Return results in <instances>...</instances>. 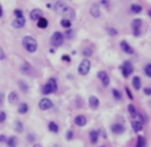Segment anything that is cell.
<instances>
[{
  "label": "cell",
  "mask_w": 151,
  "mask_h": 147,
  "mask_svg": "<svg viewBox=\"0 0 151 147\" xmlns=\"http://www.w3.org/2000/svg\"><path fill=\"white\" fill-rule=\"evenodd\" d=\"M82 55L85 56L86 58H88V57H90V56L93 55V49H92V48H85V49L82 51Z\"/></svg>",
  "instance_id": "obj_33"
},
{
  "label": "cell",
  "mask_w": 151,
  "mask_h": 147,
  "mask_svg": "<svg viewBox=\"0 0 151 147\" xmlns=\"http://www.w3.org/2000/svg\"><path fill=\"white\" fill-rule=\"evenodd\" d=\"M74 123L77 125L78 127H84L88 123V119H86V117L85 115H77L74 118Z\"/></svg>",
  "instance_id": "obj_14"
},
{
  "label": "cell",
  "mask_w": 151,
  "mask_h": 147,
  "mask_svg": "<svg viewBox=\"0 0 151 147\" xmlns=\"http://www.w3.org/2000/svg\"><path fill=\"white\" fill-rule=\"evenodd\" d=\"M89 106L92 107V109H97V107L100 106V99L97 98L96 96L89 97Z\"/></svg>",
  "instance_id": "obj_18"
},
{
  "label": "cell",
  "mask_w": 151,
  "mask_h": 147,
  "mask_svg": "<svg viewBox=\"0 0 151 147\" xmlns=\"http://www.w3.org/2000/svg\"><path fill=\"white\" fill-rule=\"evenodd\" d=\"M144 74L151 78V64H147V65L144 66Z\"/></svg>",
  "instance_id": "obj_34"
},
{
  "label": "cell",
  "mask_w": 151,
  "mask_h": 147,
  "mask_svg": "<svg viewBox=\"0 0 151 147\" xmlns=\"http://www.w3.org/2000/svg\"><path fill=\"white\" fill-rule=\"evenodd\" d=\"M1 97H3V94H0V103H1Z\"/></svg>",
  "instance_id": "obj_50"
},
{
  "label": "cell",
  "mask_w": 151,
  "mask_h": 147,
  "mask_svg": "<svg viewBox=\"0 0 151 147\" xmlns=\"http://www.w3.org/2000/svg\"><path fill=\"white\" fill-rule=\"evenodd\" d=\"M28 110H29V106H28V103L25 102H21L20 105H19V109H17V111H19V114H27Z\"/></svg>",
  "instance_id": "obj_25"
},
{
  "label": "cell",
  "mask_w": 151,
  "mask_h": 147,
  "mask_svg": "<svg viewBox=\"0 0 151 147\" xmlns=\"http://www.w3.org/2000/svg\"><path fill=\"white\" fill-rule=\"evenodd\" d=\"M13 13H15V17H24V16H23V11L19 9V8L13 11Z\"/></svg>",
  "instance_id": "obj_38"
},
{
  "label": "cell",
  "mask_w": 151,
  "mask_h": 147,
  "mask_svg": "<svg viewBox=\"0 0 151 147\" xmlns=\"http://www.w3.org/2000/svg\"><path fill=\"white\" fill-rule=\"evenodd\" d=\"M48 129H49V131H51V133H53V134H57L59 133V125H57V123L56 122H53V121H51V122L48 123Z\"/></svg>",
  "instance_id": "obj_23"
},
{
  "label": "cell",
  "mask_w": 151,
  "mask_h": 147,
  "mask_svg": "<svg viewBox=\"0 0 151 147\" xmlns=\"http://www.w3.org/2000/svg\"><path fill=\"white\" fill-rule=\"evenodd\" d=\"M133 88H134L135 90H139L142 88V81H141V78L138 77V76H135V77H133Z\"/></svg>",
  "instance_id": "obj_21"
},
{
  "label": "cell",
  "mask_w": 151,
  "mask_h": 147,
  "mask_svg": "<svg viewBox=\"0 0 151 147\" xmlns=\"http://www.w3.org/2000/svg\"><path fill=\"white\" fill-rule=\"evenodd\" d=\"M4 142H7V137L4 134H0V143H4Z\"/></svg>",
  "instance_id": "obj_42"
},
{
  "label": "cell",
  "mask_w": 151,
  "mask_h": 147,
  "mask_svg": "<svg viewBox=\"0 0 151 147\" xmlns=\"http://www.w3.org/2000/svg\"><path fill=\"white\" fill-rule=\"evenodd\" d=\"M131 127H133V130L137 131V133H139V131L143 130V123L139 122V121L134 119V121H131Z\"/></svg>",
  "instance_id": "obj_17"
},
{
  "label": "cell",
  "mask_w": 151,
  "mask_h": 147,
  "mask_svg": "<svg viewBox=\"0 0 151 147\" xmlns=\"http://www.w3.org/2000/svg\"><path fill=\"white\" fill-rule=\"evenodd\" d=\"M98 138H100V133L97 130H90L89 131V140L93 144H96L98 142Z\"/></svg>",
  "instance_id": "obj_15"
},
{
  "label": "cell",
  "mask_w": 151,
  "mask_h": 147,
  "mask_svg": "<svg viewBox=\"0 0 151 147\" xmlns=\"http://www.w3.org/2000/svg\"><path fill=\"white\" fill-rule=\"evenodd\" d=\"M90 15H92L94 19H98V17L101 16V9L97 4H93L92 5V8H90Z\"/></svg>",
  "instance_id": "obj_16"
},
{
  "label": "cell",
  "mask_w": 151,
  "mask_h": 147,
  "mask_svg": "<svg viewBox=\"0 0 151 147\" xmlns=\"http://www.w3.org/2000/svg\"><path fill=\"white\" fill-rule=\"evenodd\" d=\"M19 88L21 89V92H24V93H28V85L25 84L24 81H19Z\"/></svg>",
  "instance_id": "obj_31"
},
{
  "label": "cell",
  "mask_w": 151,
  "mask_h": 147,
  "mask_svg": "<svg viewBox=\"0 0 151 147\" xmlns=\"http://www.w3.org/2000/svg\"><path fill=\"white\" fill-rule=\"evenodd\" d=\"M12 27L16 29H21L25 27V19L24 17H15V20L12 21Z\"/></svg>",
  "instance_id": "obj_12"
},
{
  "label": "cell",
  "mask_w": 151,
  "mask_h": 147,
  "mask_svg": "<svg viewBox=\"0 0 151 147\" xmlns=\"http://www.w3.org/2000/svg\"><path fill=\"white\" fill-rule=\"evenodd\" d=\"M55 11L57 12L59 15H62V16H65L66 19L69 20H72L76 17V12L68 3H65L64 0H59V1H56L55 3Z\"/></svg>",
  "instance_id": "obj_1"
},
{
  "label": "cell",
  "mask_w": 151,
  "mask_h": 147,
  "mask_svg": "<svg viewBox=\"0 0 151 147\" xmlns=\"http://www.w3.org/2000/svg\"><path fill=\"white\" fill-rule=\"evenodd\" d=\"M4 58H5V53H4L3 48L0 47V61H1V60H4Z\"/></svg>",
  "instance_id": "obj_41"
},
{
  "label": "cell",
  "mask_w": 151,
  "mask_h": 147,
  "mask_svg": "<svg viewBox=\"0 0 151 147\" xmlns=\"http://www.w3.org/2000/svg\"><path fill=\"white\" fill-rule=\"evenodd\" d=\"M100 4L102 5V7L106 8V9L110 8V0H100Z\"/></svg>",
  "instance_id": "obj_35"
},
{
  "label": "cell",
  "mask_w": 151,
  "mask_h": 147,
  "mask_svg": "<svg viewBox=\"0 0 151 147\" xmlns=\"http://www.w3.org/2000/svg\"><path fill=\"white\" fill-rule=\"evenodd\" d=\"M121 49L125 52V53H127V55H134V49H133V47H131L127 41H121V44H119Z\"/></svg>",
  "instance_id": "obj_11"
},
{
  "label": "cell",
  "mask_w": 151,
  "mask_h": 147,
  "mask_svg": "<svg viewBox=\"0 0 151 147\" xmlns=\"http://www.w3.org/2000/svg\"><path fill=\"white\" fill-rule=\"evenodd\" d=\"M57 89H59V85H57V80L56 78H49L48 81H47V84H45L44 86H42V94H45V96H48V94H52V93H56L57 92Z\"/></svg>",
  "instance_id": "obj_3"
},
{
  "label": "cell",
  "mask_w": 151,
  "mask_h": 147,
  "mask_svg": "<svg viewBox=\"0 0 151 147\" xmlns=\"http://www.w3.org/2000/svg\"><path fill=\"white\" fill-rule=\"evenodd\" d=\"M64 40H65V36L61 33V32H55L51 37V44L55 47V48H59L64 44Z\"/></svg>",
  "instance_id": "obj_4"
},
{
  "label": "cell",
  "mask_w": 151,
  "mask_h": 147,
  "mask_svg": "<svg viewBox=\"0 0 151 147\" xmlns=\"http://www.w3.org/2000/svg\"><path fill=\"white\" fill-rule=\"evenodd\" d=\"M23 47L27 52L29 53H34L37 51V41L34 40L32 36H24L23 37Z\"/></svg>",
  "instance_id": "obj_2"
},
{
  "label": "cell",
  "mask_w": 151,
  "mask_h": 147,
  "mask_svg": "<svg viewBox=\"0 0 151 147\" xmlns=\"http://www.w3.org/2000/svg\"><path fill=\"white\" fill-rule=\"evenodd\" d=\"M111 93H113L114 98L117 99V101H121V99H122V94H121V92H119V90L113 89V90H111Z\"/></svg>",
  "instance_id": "obj_32"
},
{
  "label": "cell",
  "mask_w": 151,
  "mask_h": 147,
  "mask_svg": "<svg viewBox=\"0 0 151 147\" xmlns=\"http://www.w3.org/2000/svg\"><path fill=\"white\" fill-rule=\"evenodd\" d=\"M111 133L115 134V135H119V134H123L125 133V126L121 125V123H113L111 127H110Z\"/></svg>",
  "instance_id": "obj_10"
},
{
  "label": "cell",
  "mask_w": 151,
  "mask_h": 147,
  "mask_svg": "<svg viewBox=\"0 0 151 147\" xmlns=\"http://www.w3.org/2000/svg\"><path fill=\"white\" fill-rule=\"evenodd\" d=\"M137 147H146V138L144 137H138L137 139Z\"/></svg>",
  "instance_id": "obj_29"
},
{
  "label": "cell",
  "mask_w": 151,
  "mask_h": 147,
  "mask_svg": "<svg viewBox=\"0 0 151 147\" xmlns=\"http://www.w3.org/2000/svg\"><path fill=\"white\" fill-rule=\"evenodd\" d=\"M142 25H143V21L141 19H134L131 21V29H133V33L134 36H139L142 32Z\"/></svg>",
  "instance_id": "obj_7"
},
{
  "label": "cell",
  "mask_w": 151,
  "mask_h": 147,
  "mask_svg": "<svg viewBox=\"0 0 151 147\" xmlns=\"http://www.w3.org/2000/svg\"><path fill=\"white\" fill-rule=\"evenodd\" d=\"M148 16L151 17V8H150V9H148Z\"/></svg>",
  "instance_id": "obj_49"
},
{
  "label": "cell",
  "mask_w": 151,
  "mask_h": 147,
  "mask_svg": "<svg viewBox=\"0 0 151 147\" xmlns=\"http://www.w3.org/2000/svg\"><path fill=\"white\" fill-rule=\"evenodd\" d=\"M61 25L64 28H66V29H69V28L72 27V20H69V19H66L65 17V19H62L61 20Z\"/></svg>",
  "instance_id": "obj_30"
},
{
  "label": "cell",
  "mask_w": 151,
  "mask_h": 147,
  "mask_svg": "<svg viewBox=\"0 0 151 147\" xmlns=\"http://www.w3.org/2000/svg\"><path fill=\"white\" fill-rule=\"evenodd\" d=\"M73 137H74L73 131H72V130H68V133H66V139H68V140H72Z\"/></svg>",
  "instance_id": "obj_39"
},
{
  "label": "cell",
  "mask_w": 151,
  "mask_h": 147,
  "mask_svg": "<svg viewBox=\"0 0 151 147\" xmlns=\"http://www.w3.org/2000/svg\"><path fill=\"white\" fill-rule=\"evenodd\" d=\"M127 110H129V114H130L133 118H135V115H137V113H138L137 107H135L134 105H131V103H130V105L127 106Z\"/></svg>",
  "instance_id": "obj_27"
},
{
  "label": "cell",
  "mask_w": 151,
  "mask_h": 147,
  "mask_svg": "<svg viewBox=\"0 0 151 147\" xmlns=\"http://www.w3.org/2000/svg\"><path fill=\"white\" fill-rule=\"evenodd\" d=\"M62 61H65V62H70V57H69L68 55H64V56H62Z\"/></svg>",
  "instance_id": "obj_45"
},
{
  "label": "cell",
  "mask_w": 151,
  "mask_h": 147,
  "mask_svg": "<svg viewBox=\"0 0 151 147\" xmlns=\"http://www.w3.org/2000/svg\"><path fill=\"white\" fill-rule=\"evenodd\" d=\"M48 20L45 19V17H41V19H38L37 20V27L40 28V29H45V28H48Z\"/></svg>",
  "instance_id": "obj_26"
},
{
  "label": "cell",
  "mask_w": 151,
  "mask_h": 147,
  "mask_svg": "<svg viewBox=\"0 0 151 147\" xmlns=\"http://www.w3.org/2000/svg\"><path fill=\"white\" fill-rule=\"evenodd\" d=\"M5 119H7V114H5V111L0 110V123H4Z\"/></svg>",
  "instance_id": "obj_36"
},
{
  "label": "cell",
  "mask_w": 151,
  "mask_h": 147,
  "mask_svg": "<svg viewBox=\"0 0 151 147\" xmlns=\"http://www.w3.org/2000/svg\"><path fill=\"white\" fill-rule=\"evenodd\" d=\"M65 36H66L68 38H72V37H73V32H72V29H70V28H69V29H66Z\"/></svg>",
  "instance_id": "obj_40"
},
{
  "label": "cell",
  "mask_w": 151,
  "mask_h": 147,
  "mask_svg": "<svg viewBox=\"0 0 151 147\" xmlns=\"http://www.w3.org/2000/svg\"><path fill=\"white\" fill-rule=\"evenodd\" d=\"M3 7H1V4H0V17H3Z\"/></svg>",
  "instance_id": "obj_47"
},
{
  "label": "cell",
  "mask_w": 151,
  "mask_h": 147,
  "mask_svg": "<svg viewBox=\"0 0 151 147\" xmlns=\"http://www.w3.org/2000/svg\"><path fill=\"white\" fill-rule=\"evenodd\" d=\"M126 93H127V96H129V98H130V99H133V98H134V96H133V93L130 92V89H129V88H126Z\"/></svg>",
  "instance_id": "obj_44"
},
{
  "label": "cell",
  "mask_w": 151,
  "mask_h": 147,
  "mask_svg": "<svg viewBox=\"0 0 151 147\" xmlns=\"http://www.w3.org/2000/svg\"><path fill=\"white\" fill-rule=\"evenodd\" d=\"M29 17H31V20L37 21L38 19H41V17H42V11H41V9H38V8H34V9L31 11V13H29Z\"/></svg>",
  "instance_id": "obj_13"
},
{
  "label": "cell",
  "mask_w": 151,
  "mask_h": 147,
  "mask_svg": "<svg viewBox=\"0 0 151 147\" xmlns=\"http://www.w3.org/2000/svg\"><path fill=\"white\" fill-rule=\"evenodd\" d=\"M28 139L31 140V142H33V139H34V135H33V134H32V135H31V134H29V135H28Z\"/></svg>",
  "instance_id": "obj_46"
},
{
  "label": "cell",
  "mask_w": 151,
  "mask_h": 147,
  "mask_svg": "<svg viewBox=\"0 0 151 147\" xmlns=\"http://www.w3.org/2000/svg\"><path fill=\"white\" fill-rule=\"evenodd\" d=\"M20 70H21V73H24V74H31L32 73V66L29 65L28 62H24V64L20 66Z\"/></svg>",
  "instance_id": "obj_22"
},
{
  "label": "cell",
  "mask_w": 151,
  "mask_h": 147,
  "mask_svg": "<svg viewBox=\"0 0 151 147\" xmlns=\"http://www.w3.org/2000/svg\"><path fill=\"white\" fill-rule=\"evenodd\" d=\"M17 101H19L17 93L16 92H11L9 94H8V102H9L11 105H15V103H17Z\"/></svg>",
  "instance_id": "obj_19"
},
{
  "label": "cell",
  "mask_w": 151,
  "mask_h": 147,
  "mask_svg": "<svg viewBox=\"0 0 151 147\" xmlns=\"http://www.w3.org/2000/svg\"><path fill=\"white\" fill-rule=\"evenodd\" d=\"M143 92H144V94H146V96H151V88H144Z\"/></svg>",
  "instance_id": "obj_43"
},
{
  "label": "cell",
  "mask_w": 151,
  "mask_h": 147,
  "mask_svg": "<svg viewBox=\"0 0 151 147\" xmlns=\"http://www.w3.org/2000/svg\"><path fill=\"white\" fill-rule=\"evenodd\" d=\"M90 66H92V64H90L89 60H88V58H84L82 61L80 62V65H78V73H80L81 76L89 74V72H90Z\"/></svg>",
  "instance_id": "obj_6"
},
{
  "label": "cell",
  "mask_w": 151,
  "mask_h": 147,
  "mask_svg": "<svg viewBox=\"0 0 151 147\" xmlns=\"http://www.w3.org/2000/svg\"><path fill=\"white\" fill-rule=\"evenodd\" d=\"M32 147H42V146H41V144H38V143H36V144H33Z\"/></svg>",
  "instance_id": "obj_48"
},
{
  "label": "cell",
  "mask_w": 151,
  "mask_h": 147,
  "mask_svg": "<svg viewBox=\"0 0 151 147\" xmlns=\"http://www.w3.org/2000/svg\"><path fill=\"white\" fill-rule=\"evenodd\" d=\"M38 107L45 111V110H49L53 107V102H52L49 98H41L40 102H38Z\"/></svg>",
  "instance_id": "obj_8"
},
{
  "label": "cell",
  "mask_w": 151,
  "mask_h": 147,
  "mask_svg": "<svg viewBox=\"0 0 151 147\" xmlns=\"http://www.w3.org/2000/svg\"><path fill=\"white\" fill-rule=\"evenodd\" d=\"M97 77L100 78V81L102 82L103 86H109L110 77H109V74H107V72H105V70H100V72H98V74H97Z\"/></svg>",
  "instance_id": "obj_9"
},
{
  "label": "cell",
  "mask_w": 151,
  "mask_h": 147,
  "mask_svg": "<svg viewBox=\"0 0 151 147\" xmlns=\"http://www.w3.org/2000/svg\"><path fill=\"white\" fill-rule=\"evenodd\" d=\"M23 130H24L23 123H21L20 121H16V122H15V131H16V133H23Z\"/></svg>",
  "instance_id": "obj_28"
},
{
  "label": "cell",
  "mask_w": 151,
  "mask_h": 147,
  "mask_svg": "<svg viewBox=\"0 0 151 147\" xmlns=\"http://www.w3.org/2000/svg\"><path fill=\"white\" fill-rule=\"evenodd\" d=\"M121 72H122V76H123L125 78H129L133 74V72H134V66H133V64L130 61H125L121 65Z\"/></svg>",
  "instance_id": "obj_5"
},
{
  "label": "cell",
  "mask_w": 151,
  "mask_h": 147,
  "mask_svg": "<svg viewBox=\"0 0 151 147\" xmlns=\"http://www.w3.org/2000/svg\"><path fill=\"white\" fill-rule=\"evenodd\" d=\"M142 9H143V7H142L141 4H131L130 5V12L131 13H134V15L141 13Z\"/></svg>",
  "instance_id": "obj_20"
},
{
  "label": "cell",
  "mask_w": 151,
  "mask_h": 147,
  "mask_svg": "<svg viewBox=\"0 0 151 147\" xmlns=\"http://www.w3.org/2000/svg\"><path fill=\"white\" fill-rule=\"evenodd\" d=\"M106 31H107V33H109V34H111V36H115V34L118 33V32L115 31L114 28H111V27H107V28H106Z\"/></svg>",
  "instance_id": "obj_37"
},
{
  "label": "cell",
  "mask_w": 151,
  "mask_h": 147,
  "mask_svg": "<svg viewBox=\"0 0 151 147\" xmlns=\"http://www.w3.org/2000/svg\"><path fill=\"white\" fill-rule=\"evenodd\" d=\"M7 146L8 147H16L17 144H19V139H17L16 137H9V138H7Z\"/></svg>",
  "instance_id": "obj_24"
}]
</instances>
